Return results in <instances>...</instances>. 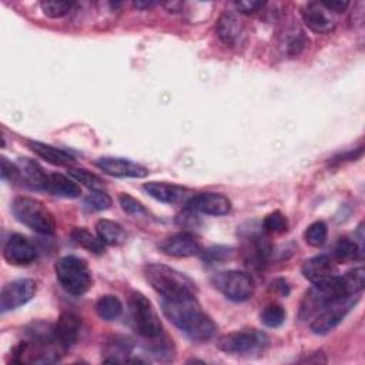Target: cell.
I'll return each mask as SVG.
<instances>
[{"label":"cell","instance_id":"obj_14","mask_svg":"<svg viewBox=\"0 0 365 365\" xmlns=\"http://www.w3.org/2000/svg\"><path fill=\"white\" fill-rule=\"evenodd\" d=\"M3 255L11 265H29L37 258V250L27 237L13 234L3 248Z\"/></svg>","mask_w":365,"mask_h":365},{"label":"cell","instance_id":"obj_26","mask_svg":"<svg viewBox=\"0 0 365 365\" xmlns=\"http://www.w3.org/2000/svg\"><path fill=\"white\" fill-rule=\"evenodd\" d=\"M362 244L349 237H342L338 240L334 250L335 262H349L362 258Z\"/></svg>","mask_w":365,"mask_h":365},{"label":"cell","instance_id":"obj_18","mask_svg":"<svg viewBox=\"0 0 365 365\" xmlns=\"http://www.w3.org/2000/svg\"><path fill=\"white\" fill-rule=\"evenodd\" d=\"M302 275L312 284L324 281L336 274V262L331 255L319 254L304 261L301 267Z\"/></svg>","mask_w":365,"mask_h":365},{"label":"cell","instance_id":"obj_29","mask_svg":"<svg viewBox=\"0 0 365 365\" xmlns=\"http://www.w3.org/2000/svg\"><path fill=\"white\" fill-rule=\"evenodd\" d=\"M68 174L71 178H74L77 182H80L81 185L87 187L91 191H103L104 188V181L93 174L88 170L84 168H68Z\"/></svg>","mask_w":365,"mask_h":365},{"label":"cell","instance_id":"obj_32","mask_svg":"<svg viewBox=\"0 0 365 365\" xmlns=\"http://www.w3.org/2000/svg\"><path fill=\"white\" fill-rule=\"evenodd\" d=\"M234 255V248L225 245H214L201 251V258L205 264H222Z\"/></svg>","mask_w":365,"mask_h":365},{"label":"cell","instance_id":"obj_28","mask_svg":"<svg viewBox=\"0 0 365 365\" xmlns=\"http://www.w3.org/2000/svg\"><path fill=\"white\" fill-rule=\"evenodd\" d=\"M94 309L104 321H114L123 312V304L115 295H103L96 301Z\"/></svg>","mask_w":365,"mask_h":365},{"label":"cell","instance_id":"obj_10","mask_svg":"<svg viewBox=\"0 0 365 365\" xmlns=\"http://www.w3.org/2000/svg\"><path fill=\"white\" fill-rule=\"evenodd\" d=\"M36 289L37 285L30 278H20L7 282L0 294V311L4 314L27 304L36 295Z\"/></svg>","mask_w":365,"mask_h":365},{"label":"cell","instance_id":"obj_2","mask_svg":"<svg viewBox=\"0 0 365 365\" xmlns=\"http://www.w3.org/2000/svg\"><path fill=\"white\" fill-rule=\"evenodd\" d=\"M348 295H359V294H351L344 279V275L341 277L335 274L324 281L312 284V287L305 292L299 304L298 317L301 321L312 319L318 312L325 309L328 305Z\"/></svg>","mask_w":365,"mask_h":365},{"label":"cell","instance_id":"obj_5","mask_svg":"<svg viewBox=\"0 0 365 365\" xmlns=\"http://www.w3.org/2000/svg\"><path fill=\"white\" fill-rule=\"evenodd\" d=\"M14 218L43 235H53L56 232V220L51 211L38 200L31 197H16L11 204Z\"/></svg>","mask_w":365,"mask_h":365},{"label":"cell","instance_id":"obj_4","mask_svg":"<svg viewBox=\"0 0 365 365\" xmlns=\"http://www.w3.org/2000/svg\"><path fill=\"white\" fill-rule=\"evenodd\" d=\"M128 311L134 331L147 342L165 336L158 314L144 294L138 291L131 292L128 298Z\"/></svg>","mask_w":365,"mask_h":365},{"label":"cell","instance_id":"obj_20","mask_svg":"<svg viewBox=\"0 0 365 365\" xmlns=\"http://www.w3.org/2000/svg\"><path fill=\"white\" fill-rule=\"evenodd\" d=\"M134 342L125 335H111L103 344V361L113 364H123L130 361Z\"/></svg>","mask_w":365,"mask_h":365},{"label":"cell","instance_id":"obj_30","mask_svg":"<svg viewBox=\"0 0 365 365\" xmlns=\"http://www.w3.org/2000/svg\"><path fill=\"white\" fill-rule=\"evenodd\" d=\"M261 322L268 327V328H278L284 324L285 318H287V312L285 309L278 305V304H269L267 305L261 314H259Z\"/></svg>","mask_w":365,"mask_h":365},{"label":"cell","instance_id":"obj_23","mask_svg":"<svg viewBox=\"0 0 365 365\" xmlns=\"http://www.w3.org/2000/svg\"><path fill=\"white\" fill-rule=\"evenodd\" d=\"M217 34L220 40L227 46H234L240 40V36L242 34V24L241 20L231 11H224L215 26Z\"/></svg>","mask_w":365,"mask_h":365},{"label":"cell","instance_id":"obj_16","mask_svg":"<svg viewBox=\"0 0 365 365\" xmlns=\"http://www.w3.org/2000/svg\"><path fill=\"white\" fill-rule=\"evenodd\" d=\"M80 317L74 312H63L54 324V338L57 345L63 349L71 348L80 336Z\"/></svg>","mask_w":365,"mask_h":365},{"label":"cell","instance_id":"obj_33","mask_svg":"<svg viewBox=\"0 0 365 365\" xmlns=\"http://www.w3.org/2000/svg\"><path fill=\"white\" fill-rule=\"evenodd\" d=\"M288 228V220L281 211L269 212L262 221V231L268 234H281Z\"/></svg>","mask_w":365,"mask_h":365},{"label":"cell","instance_id":"obj_8","mask_svg":"<svg viewBox=\"0 0 365 365\" xmlns=\"http://www.w3.org/2000/svg\"><path fill=\"white\" fill-rule=\"evenodd\" d=\"M212 285L228 299L235 302H244L254 295L255 282L254 278L238 269L221 271L212 275Z\"/></svg>","mask_w":365,"mask_h":365},{"label":"cell","instance_id":"obj_42","mask_svg":"<svg viewBox=\"0 0 365 365\" xmlns=\"http://www.w3.org/2000/svg\"><path fill=\"white\" fill-rule=\"evenodd\" d=\"M272 288L275 291H278L281 295L287 297L289 294V285H288V282L284 278H278V279L272 281Z\"/></svg>","mask_w":365,"mask_h":365},{"label":"cell","instance_id":"obj_6","mask_svg":"<svg viewBox=\"0 0 365 365\" xmlns=\"http://www.w3.org/2000/svg\"><path fill=\"white\" fill-rule=\"evenodd\" d=\"M54 271L63 289L74 297L86 294L91 287L93 278L88 265L78 257H61L54 264Z\"/></svg>","mask_w":365,"mask_h":365},{"label":"cell","instance_id":"obj_17","mask_svg":"<svg viewBox=\"0 0 365 365\" xmlns=\"http://www.w3.org/2000/svg\"><path fill=\"white\" fill-rule=\"evenodd\" d=\"M143 190L150 197L164 204H181L191 198L187 188L177 184H171V182L150 181L143 185Z\"/></svg>","mask_w":365,"mask_h":365},{"label":"cell","instance_id":"obj_37","mask_svg":"<svg viewBox=\"0 0 365 365\" xmlns=\"http://www.w3.org/2000/svg\"><path fill=\"white\" fill-rule=\"evenodd\" d=\"M351 294H361L365 285V271L362 267H356L344 275Z\"/></svg>","mask_w":365,"mask_h":365},{"label":"cell","instance_id":"obj_41","mask_svg":"<svg viewBox=\"0 0 365 365\" xmlns=\"http://www.w3.org/2000/svg\"><path fill=\"white\" fill-rule=\"evenodd\" d=\"M321 4L329 10L331 13H341V11H345L346 7L349 6V1H342V0H322Z\"/></svg>","mask_w":365,"mask_h":365},{"label":"cell","instance_id":"obj_25","mask_svg":"<svg viewBox=\"0 0 365 365\" xmlns=\"http://www.w3.org/2000/svg\"><path fill=\"white\" fill-rule=\"evenodd\" d=\"M96 232L107 245H121L125 241L124 228L118 222L107 218H101L96 222Z\"/></svg>","mask_w":365,"mask_h":365},{"label":"cell","instance_id":"obj_7","mask_svg":"<svg viewBox=\"0 0 365 365\" xmlns=\"http://www.w3.org/2000/svg\"><path fill=\"white\" fill-rule=\"evenodd\" d=\"M269 344L268 336L258 329H242L225 334L217 339V348L231 355H251L264 351Z\"/></svg>","mask_w":365,"mask_h":365},{"label":"cell","instance_id":"obj_15","mask_svg":"<svg viewBox=\"0 0 365 365\" xmlns=\"http://www.w3.org/2000/svg\"><path fill=\"white\" fill-rule=\"evenodd\" d=\"M302 20L314 33H329L335 29L336 20L334 13L327 10L321 1H309L302 7Z\"/></svg>","mask_w":365,"mask_h":365},{"label":"cell","instance_id":"obj_43","mask_svg":"<svg viewBox=\"0 0 365 365\" xmlns=\"http://www.w3.org/2000/svg\"><path fill=\"white\" fill-rule=\"evenodd\" d=\"M155 4H157L155 1H134L133 3V6L135 9H138V10H145V9H150V7L155 6Z\"/></svg>","mask_w":365,"mask_h":365},{"label":"cell","instance_id":"obj_27","mask_svg":"<svg viewBox=\"0 0 365 365\" xmlns=\"http://www.w3.org/2000/svg\"><path fill=\"white\" fill-rule=\"evenodd\" d=\"M73 242H76L77 245H80L81 248L93 252V254H101L104 252V242L100 240L98 235L91 234L87 228L84 227H76L73 228L71 234H70Z\"/></svg>","mask_w":365,"mask_h":365},{"label":"cell","instance_id":"obj_1","mask_svg":"<svg viewBox=\"0 0 365 365\" xmlns=\"http://www.w3.org/2000/svg\"><path fill=\"white\" fill-rule=\"evenodd\" d=\"M161 309L170 322L195 342H207L212 339L217 332V325L201 309L195 294L161 298Z\"/></svg>","mask_w":365,"mask_h":365},{"label":"cell","instance_id":"obj_3","mask_svg":"<svg viewBox=\"0 0 365 365\" xmlns=\"http://www.w3.org/2000/svg\"><path fill=\"white\" fill-rule=\"evenodd\" d=\"M144 277L161 298H177L195 294V284L185 274L158 262L144 267Z\"/></svg>","mask_w":365,"mask_h":365},{"label":"cell","instance_id":"obj_21","mask_svg":"<svg viewBox=\"0 0 365 365\" xmlns=\"http://www.w3.org/2000/svg\"><path fill=\"white\" fill-rule=\"evenodd\" d=\"M27 145L34 154H37L40 158L46 160L47 163H50L53 165L71 167L76 163V158L68 151H66L63 148H57L50 144H44V143L33 141V140H29Z\"/></svg>","mask_w":365,"mask_h":365},{"label":"cell","instance_id":"obj_39","mask_svg":"<svg viewBox=\"0 0 365 365\" xmlns=\"http://www.w3.org/2000/svg\"><path fill=\"white\" fill-rule=\"evenodd\" d=\"M198 212L192 211L191 208L185 207V210L177 217V224H180L181 227H185V228H191V227H195L198 224Z\"/></svg>","mask_w":365,"mask_h":365},{"label":"cell","instance_id":"obj_36","mask_svg":"<svg viewBox=\"0 0 365 365\" xmlns=\"http://www.w3.org/2000/svg\"><path fill=\"white\" fill-rule=\"evenodd\" d=\"M118 201L120 205L123 208L124 212H127L128 215L133 217H145L148 214V211L145 210V207L143 205L141 201H138L137 198H134L133 195L127 194V192H121L118 195Z\"/></svg>","mask_w":365,"mask_h":365},{"label":"cell","instance_id":"obj_9","mask_svg":"<svg viewBox=\"0 0 365 365\" xmlns=\"http://www.w3.org/2000/svg\"><path fill=\"white\" fill-rule=\"evenodd\" d=\"M359 295H348L345 298H341L318 312L311 321V331L317 335H325L331 332L355 307Z\"/></svg>","mask_w":365,"mask_h":365},{"label":"cell","instance_id":"obj_31","mask_svg":"<svg viewBox=\"0 0 365 365\" xmlns=\"http://www.w3.org/2000/svg\"><path fill=\"white\" fill-rule=\"evenodd\" d=\"M328 237V227L324 221H314L309 224L304 232L307 244L311 247H322Z\"/></svg>","mask_w":365,"mask_h":365},{"label":"cell","instance_id":"obj_40","mask_svg":"<svg viewBox=\"0 0 365 365\" xmlns=\"http://www.w3.org/2000/svg\"><path fill=\"white\" fill-rule=\"evenodd\" d=\"M16 177H20L17 164H13L6 157H1V178L3 180H14Z\"/></svg>","mask_w":365,"mask_h":365},{"label":"cell","instance_id":"obj_38","mask_svg":"<svg viewBox=\"0 0 365 365\" xmlns=\"http://www.w3.org/2000/svg\"><path fill=\"white\" fill-rule=\"evenodd\" d=\"M264 1H257V0H241V1H235L234 7L237 9V11L242 13V14H252L255 11H258L259 9L264 7Z\"/></svg>","mask_w":365,"mask_h":365},{"label":"cell","instance_id":"obj_24","mask_svg":"<svg viewBox=\"0 0 365 365\" xmlns=\"http://www.w3.org/2000/svg\"><path fill=\"white\" fill-rule=\"evenodd\" d=\"M46 191L53 195L64 197V198H76L81 194V188L77 184V181L74 178L67 177L60 173L48 174Z\"/></svg>","mask_w":365,"mask_h":365},{"label":"cell","instance_id":"obj_35","mask_svg":"<svg viewBox=\"0 0 365 365\" xmlns=\"http://www.w3.org/2000/svg\"><path fill=\"white\" fill-rule=\"evenodd\" d=\"M113 204V200L108 194L104 191H91L86 198H84V207L90 211H103L108 210Z\"/></svg>","mask_w":365,"mask_h":365},{"label":"cell","instance_id":"obj_19","mask_svg":"<svg viewBox=\"0 0 365 365\" xmlns=\"http://www.w3.org/2000/svg\"><path fill=\"white\" fill-rule=\"evenodd\" d=\"M244 254L250 265L255 268H262L272 254V245L264 234L254 232L247 237Z\"/></svg>","mask_w":365,"mask_h":365},{"label":"cell","instance_id":"obj_22","mask_svg":"<svg viewBox=\"0 0 365 365\" xmlns=\"http://www.w3.org/2000/svg\"><path fill=\"white\" fill-rule=\"evenodd\" d=\"M16 164L19 167L20 177L23 178V181H26V184H29L31 188H36V190H46L48 175L44 173V170L37 161L23 157V158H19Z\"/></svg>","mask_w":365,"mask_h":365},{"label":"cell","instance_id":"obj_12","mask_svg":"<svg viewBox=\"0 0 365 365\" xmlns=\"http://www.w3.org/2000/svg\"><path fill=\"white\" fill-rule=\"evenodd\" d=\"M160 250L170 257L175 258H185L192 257L201 252V242L200 240L188 231H181L173 234L160 242Z\"/></svg>","mask_w":365,"mask_h":365},{"label":"cell","instance_id":"obj_34","mask_svg":"<svg viewBox=\"0 0 365 365\" xmlns=\"http://www.w3.org/2000/svg\"><path fill=\"white\" fill-rule=\"evenodd\" d=\"M73 6H74L73 1H57V0H43L40 3V7L44 11V14L51 19L66 16L73 9Z\"/></svg>","mask_w":365,"mask_h":365},{"label":"cell","instance_id":"obj_11","mask_svg":"<svg viewBox=\"0 0 365 365\" xmlns=\"http://www.w3.org/2000/svg\"><path fill=\"white\" fill-rule=\"evenodd\" d=\"M94 164L103 173L120 178H144L150 173L144 165L121 157H100Z\"/></svg>","mask_w":365,"mask_h":365},{"label":"cell","instance_id":"obj_13","mask_svg":"<svg viewBox=\"0 0 365 365\" xmlns=\"http://www.w3.org/2000/svg\"><path fill=\"white\" fill-rule=\"evenodd\" d=\"M187 207L205 215H225L231 211V201L221 192H200L191 195Z\"/></svg>","mask_w":365,"mask_h":365}]
</instances>
